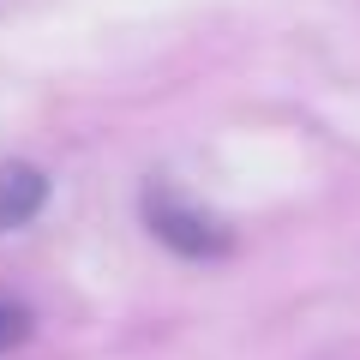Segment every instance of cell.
Instances as JSON below:
<instances>
[{
	"label": "cell",
	"instance_id": "obj_1",
	"mask_svg": "<svg viewBox=\"0 0 360 360\" xmlns=\"http://www.w3.org/2000/svg\"><path fill=\"white\" fill-rule=\"evenodd\" d=\"M37 205H42V174L6 168V174H0V229H18Z\"/></svg>",
	"mask_w": 360,
	"mask_h": 360
},
{
	"label": "cell",
	"instance_id": "obj_2",
	"mask_svg": "<svg viewBox=\"0 0 360 360\" xmlns=\"http://www.w3.org/2000/svg\"><path fill=\"white\" fill-rule=\"evenodd\" d=\"M25 330H30V319H25V312H18V307H0V348H13Z\"/></svg>",
	"mask_w": 360,
	"mask_h": 360
}]
</instances>
